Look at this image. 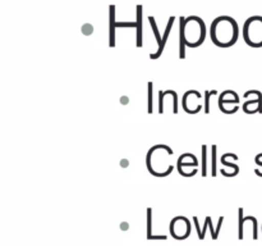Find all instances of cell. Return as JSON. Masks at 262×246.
<instances>
[{"label": "cell", "instance_id": "1", "mask_svg": "<svg viewBox=\"0 0 262 246\" xmlns=\"http://www.w3.org/2000/svg\"><path fill=\"white\" fill-rule=\"evenodd\" d=\"M210 37L219 48H230L239 37V26L237 20L229 15H220L212 20L210 26Z\"/></svg>", "mask_w": 262, "mask_h": 246}, {"label": "cell", "instance_id": "2", "mask_svg": "<svg viewBox=\"0 0 262 246\" xmlns=\"http://www.w3.org/2000/svg\"><path fill=\"white\" fill-rule=\"evenodd\" d=\"M173 154L171 148L164 144L152 146L146 156V167L148 172L155 177L169 176L174 171V166L169 161Z\"/></svg>", "mask_w": 262, "mask_h": 246}, {"label": "cell", "instance_id": "3", "mask_svg": "<svg viewBox=\"0 0 262 246\" xmlns=\"http://www.w3.org/2000/svg\"><path fill=\"white\" fill-rule=\"evenodd\" d=\"M206 38V25L201 17L189 15L184 19V41L188 48H199Z\"/></svg>", "mask_w": 262, "mask_h": 246}, {"label": "cell", "instance_id": "4", "mask_svg": "<svg viewBox=\"0 0 262 246\" xmlns=\"http://www.w3.org/2000/svg\"><path fill=\"white\" fill-rule=\"evenodd\" d=\"M191 233V223L186 217H176L170 222V235L176 240H186Z\"/></svg>", "mask_w": 262, "mask_h": 246}, {"label": "cell", "instance_id": "5", "mask_svg": "<svg viewBox=\"0 0 262 246\" xmlns=\"http://www.w3.org/2000/svg\"><path fill=\"white\" fill-rule=\"evenodd\" d=\"M201 97V92L197 91V90H188L187 92H184L183 99H182V108L184 109V112L188 113V114H197V113L201 112L204 107L196 101Z\"/></svg>", "mask_w": 262, "mask_h": 246}, {"label": "cell", "instance_id": "6", "mask_svg": "<svg viewBox=\"0 0 262 246\" xmlns=\"http://www.w3.org/2000/svg\"><path fill=\"white\" fill-rule=\"evenodd\" d=\"M255 94V99L248 100L243 104V110L247 114H255V113H262V94L258 90H252Z\"/></svg>", "mask_w": 262, "mask_h": 246}, {"label": "cell", "instance_id": "7", "mask_svg": "<svg viewBox=\"0 0 262 246\" xmlns=\"http://www.w3.org/2000/svg\"><path fill=\"white\" fill-rule=\"evenodd\" d=\"M188 167L197 168V167H199V160H197L196 156L191 153L182 154L178 158V160H177V169H178V172H181L183 171V168H188Z\"/></svg>", "mask_w": 262, "mask_h": 246}, {"label": "cell", "instance_id": "8", "mask_svg": "<svg viewBox=\"0 0 262 246\" xmlns=\"http://www.w3.org/2000/svg\"><path fill=\"white\" fill-rule=\"evenodd\" d=\"M227 104H239V96L235 91L233 90H225L224 92H222L219 96V108L220 110H223Z\"/></svg>", "mask_w": 262, "mask_h": 246}, {"label": "cell", "instance_id": "9", "mask_svg": "<svg viewBox=\"0 0 262 246\" xmlns=\"http://www.w3.org/2000/svg\"><path fill=\"white\" fill-rule=\"evenodd\" d=\"M174 20H176V17H170V18H169L168 25H166L165 31H164L163 38H161L160 48H158V51H156V53L150 54V58L151 59H158V58H160V56H161V54H163V51H164V48H165V45H166V41H168V38H169V35H170L171 28H173Z\"/></svg>", "mask_w": 262, "mask_h": 246}, {"label": "cell", "instance_id": "10", "mask_svg": "<svg viewBox=\"0 0 262 246\" xmlns=\"http://www.w3.org/2000/svg\"><path fill=\"white\" fill-rule=\"evenodd\" d=\"M115 30H117V20H115V5L109 7V46H115Z\"/></svg>", "mask_w": 262, "mask_h": 246}, {"label": "cell", "instance_id": "11", "mask_svg": "<svg viewBox=\"0 0 262 246\" xmlns=\"http://www.w3.org/2000/svg\"><path fill=\"white\" fill-rule=\"evenodd\" d=\"M184 19L186 18H179V58H186V41H184Z\"/></svg>", "mask_w": 262, "mask_h": 246}, {"label": "cell", "instance_id": "12", "mask_svg": "<svg viewBox=\"0 0 262 246\" xmlns=\"http://www.w3.org/2000/svg\"><path fill=\"white\" fill-rule=\"evenodd\" d=\"M142 5H137V48H142Z\"/></svg>", "mask_w": 262, "mask_h": 246}, {"label": "cell", "instance_id": "13", "mask_svg": "<svg viewBox=\"0 0 262 246\" xmlns=\"http://www.w3.org/2000/svg\"><path fill=\"white\" fill-rule=\"evenodd\" d=\"M207 227H210V230H211V238H212V240H217V237H219V233H217L216 231L214 230V225H212V222H211V217H206V219H205L204 230H202L201 235L199 236L200 240H204V238H205V235H206Z\"/></svg>", "mask_w": 262, "mask_h": 246}, {"label": "cell", "instance_id": "14", "mask_svg": "<svg viewBox=\"0 0 262 246\" xmlns=\"http://www.w3.org/2000/svg\"><path fill=\"white\" fill-rule=\"evenodd\" d=\"M228 159H229V153L224 154V155L222 156V164L224 167H229V168H232L233 172H234V173H235V176H237V174L239 173V167H238L237 164H234V163H232V161H229V160H228Z\"/></svg>", "mask_w": 262, "mask_h": 246}, {"label": "cell", "instance_id": "15", "mask_svg": "<svg viewBox=\"0 0 262 246\" xmlns=\"http://www.w3.org/2000/svg\"><path fill=\"white\" fill-rule=\"evenodd\" d=\"M148 114H152L154 113V84L152 82H148Z\"/></svg>", "mask_w": 262, "mask_h": 246}, {"label": "cell", "instance_id": "16", "mask_svg": "<svg viewBox=\"0 0 262 246\" xmlns=\"http://www.w3.org/2000/svg\"><path fill=\"white\" fill-rule=\"evenodd\" d=\"M202 177L207 176V146L202 145Z\"/></svg>", "mask_w": 262, "mask_h": 246}, {"label": "cell", "instance_id": "17", "mask_svg": "<svg viewBox=\"0 0 262 246\" xmlns=\"http://www.w3.org/2000/svg\"><path fill=\"white\" fill-rule=\"evenodd\" d=\"M147 238L148 240H154L152 236V209L148 208L147 209Z\"/></svg>", "mask_w": 262, "mask_h": 246}, {"label": "cell", "instance_id": "18", "mask_svg": "<svg viewBox=\"0 0 262 246\" xmlns=\"http://www.w3.org/2000/svg\"><path fill=\"white\" fill-rule=\"evenodd\" d=\"M148 20H150V25H151V28H152V31H154V35H155V38H156V41H158V44H159V48H160V45H161V36H160V33H159V30H158V25H156V20H155V18L154 17H148Z\"/></svg>", "mask_w": 262, "mask_h": 246}, {"label": "cell", "instance_id": "19", "mask_svg": "<svg viewBox=\"0 0 262 246\" xmlns=\"http://www.w3.org/2000/svg\"><path fill=\"white\" fill-rule=\"evenodd\" d=\"M216 145L211 146V176L216 177Z\"/></svg>", "mask_w": 262, "mask_h": 246}, {"label": "cell", "instance_id": "20", "mask_svg": "<svg viewBox=\"0 0 262 246\" xmlns=\"http://www.w3.org/2000/svg\"><path fill=\"white\" fill-rule=\"evenodd\" d=\"M215 95L216 96L217 91L216 90H212V91H205V113L209 114L210 113V96Z\"/></svg>", "mask_w": 262, "mask_h": 246}, {"label": "cell", "instance_id": "21", "mask_svg": "<svg viewBox=\"0 0 262 246\" xmlns=\"http://www.w3.org/2000/svg\"><path fill=\"white\" fill-rule=\"evenodd\" d=\"M238 213H239V218H238V222H239V232H238V238L239 240H242L243 237H245V233H243V224H245V219H243V209L241 208L239 210H238Z\"/></svg>", "mask_w": 262, "mask_h": 246}, {"label": "cell", "instance_id": "22", "mask_svg": "<svg viewBox=\"0 0 262 246\" xmlns=\"http://www.w3.org/2000/svg\"><path fill=\"white\" fill-rule=\"evenodd\" d=\"M255 161H256V164H258V166L262 167V159L260 158V155L256 156V158H255Z\"/></svg>", "mask_w": 262, "mask_h": 246}]
</instances>
